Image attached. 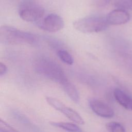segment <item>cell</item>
Here are the masks:
<instances>
[{
	"label": "cell",
	"instance_id": "30bf717a",
	"mask_svg": "<svg viewBox=\"0 0 132 132\" xmlns=\"http://www.w3.org/2000/svg\"><path fill=\"white\" fill-rule=\"evenodd\" d=\"M60 85L62 86L63 90L71 100L76 103L79 102V93L75 86L72 82L68 79L62 82Z\"/></svg>",
	"mask_w": 132,
	"mask_h": 132
},
{
	"label": "cell",
	"instance_id": "e0dca14e",
	"mask_svg": "<svg viewBox=\"0 0 132 132\" xmlns=\"http://www.w3.org/2000/svg\"><path fill=\"white\" fill-rule=\"evenodd\" d=\"M129 1H130L131 2H132V0H129Z\"/></svg>",
	"mask_w": 132,
	"mask_h": 132
},
{
	"label": "cell",
	"instance_id": "52a82bcc",
	"mask_svg": "<svg viewBox=\"0 0 132 132\" xmlns=\"http://www.w3.org/2000/svg\"><path fill=\"white\" fill-rule=\"evenodd\" d=\"M109 25H120L126 24L130 20L129 13L122 9H117L110 11L106 17Z\"/></svg>",
	"mask_w": 132,
	"mask_h": 132
},
{
	"label": "cell",
	"instance_id": "6da1fadb",
	"mask_svg": "<svg viewBox=\"0 0 132 132\" xmlns=\"http://www.w3.org/2000/svg\"><path fill=\"white\" fill-rule=\"evenodd\" d=\"M36 39V37L32 34L14 27L5 25L0 28V42L4 44H32Z\"/></svg>",
	"mask_w": 132,
	"mask_h": 132
},
{
	"label": "cell",
	"instance_id": "4fadbf2b",
	"mask_svg": "<svg viewBox=\"0 0 132 132\" xmlns=\"http://www.w3.org/2000/svg\"><path fill=\"white\" fill-rule=\"evenodd\" d=\"M108 132H126L123 126L117 122H110L106 124Z\"/></svg>",
	"mask_w": 132,
	"mask_h": 132
},
{
	"label": "cell",
	"instance_id": "5b68a950",
	"mask_svg": "<svg viewBox=\"0 0 132 132\" xmlns=\"http://www.w3.org/2000/svg\"><path fill=\"white\" fill-rule=\"evenodd\" d=\"M39 27L45 31L55 32L61 30L64 26L63 19L58 14L51 13L45 16L38 24Z\"/></svg>",
	"mask_w": 132,
	"mask_h": 132
},
{
	"label": "cell",
	"instance_id": "5bb4252c",
	"mask_svg": "<svg viewBox=\"0 0 132 132\" xmlns=\"http://www.w3.org/2000/svg\"><path fill=\"white\" fill-rule=\"evenodd\" d=\"M0 130L1 132H20L2 119H0Z\"/></svg>",
	"mask_w": 132,
	"mask_h": 132
},
{
	"label": "cell",
	"instance_id": "8992f818",
	"mask_svg": "<svg viewBox=\"0 0 132 132\" xmlns=\"http://www.w3.org/2000/svg\"><path fill=\"white\" fill-rule=\"evenodd\" d=\"M89 105L92 110L100 117L110 118L114 114V111L111 107L100 100L91 99L89 102Z\"/></svg>",
	"mask_w": 132,
	"mask_h": 132
},
{
	"label": "cell",
	"instance_id": "7a4b0ae2",
	"mask_svg": "<svg viewBox=\"0 0 132 132\" xmlns=\"http://www.w3.org/2000/svg\"><path fill=\"white\" fill-rule=\"evenodd\" d=\"M35 69L39 74L60 85L68 80L61 67L50 58L43 57L38 59L35 64Z\"/></svg>",
	"mask_w": 132,
	"mask_h": 132
},
{
	"label": "cell",
	"instance_id": "9c48e42d",
	"mask_svg": "<svg viewBox=\"0 0 132 132\" xmlns=\"http://www.w3.org/2000/svg\"><path fill=\"white\" fill-rule=\"evenodd\" d=\"M62 113L70 120L79 124H84L85 121L80 115L75 110L71 107L67 106L64 103H62L57 110Z\"/></svg>",
	"mask_w": 132,
	"mask_h": 132
},
{
	"label": "cell",
	"instance_id": "8fae6325",
	"mask_svg": "<svg viewBox=\"0 0 132 132\" xmlns=\"http://www.w3.org/2000/svg\"><path fill=\"white\" fill-rule=\"evenodd\" d=\"M53 126L60 128L69 132H81V129L76 124L65 122H50Z\"/></svg>",
	"mask_w": 132,
	"mask_h": 132
},
{
	"label": "cell",
	"instance_id": "3957f363",
	"mask_svg": "<svg viewBox=\"0 0 132 132\" xmlns=\"http://www.w3.org/2000/svg\"><path fill=\"white\" fill-rule=\"evenodd\" d=\"M73 25L75 29L86 34L105 30L109 25L106 18L98 15H90L81 18L74 22Z\"/></svg>",
	"mask_w": 132,
	"mask_h": 132
},
{
	"label": "cell",
	"instance_id": "9a60e30c",
	"mask_svg": "<svg viewBox=\"0 0 132 132\" xmlns=\"http://www.w3.org/2000/svg\"><path fill=\"white\" fill-rule=\"evenodd\" d=\"M116 5L120 9H132V2L129 0H119L116 2Z\"/></svg>",
	"mask_w": 132,
	"mask_h": 132
},
{
	"label": "cell",
	"instance_id": "7c38bea8",
	"mask_svg": "<svg viewBox=\"0 0 132 132\" xmlns=\"http://www.w3.org/2000/svg\"><path fill=\"white\" fill-rule=\"evenodd\" d=\"M57 55L61 61L67 64L72 65L74 63V59L72 56L65 50H58Z\"/></svg>",
	"mask_w": 132,
	"mask_h": 132
},
{
	"label": "cell",
	"instance_id": "277c9868",
	"mask_svg": "<svg viewBox=\"0 0 132 132\" xmlns=\"http://www.w3.org/2000/svg\"><path fill=\"white\" fill-rule=\"evenodd\" d=\"M44 13V9L41 6L32 2H28L23 5L20 11V18L28 22H35L41 18Z\"/></svg>",
	"mask_w": 132,
	"mask_h": 132
},
{
	"label": "cell",
	"instance_id": "ba28073f",
	"mask_svg": "<svg viewBox=\"0 0 132 132\" xmlns=\"http://www.w3.org/2000/svg\"><path fill=\"white\" fill-rule=\"evenodd\" d=\"M113 96L120 105L127 110H132V97L125 91L116 88L113 91Z\"/></svg>",
	"mask_w": 132,
	"mask_h": 132
},
{
	"label": "cell",
	"instance_id": "2e32d148",
	"mask_svg": "<svg viewBox=\"0 0 132 132\" xmlns=\"http://www.w3.org/2000/svg\"><path fill=\"white\" fill-rule=\"evenodd\" d=\"M7 71V67L2 62H0V75L2 76L6 74Z\"/></svg>",
	"mask_w": 132,
	"mask_h": 132
}]
</instances>
